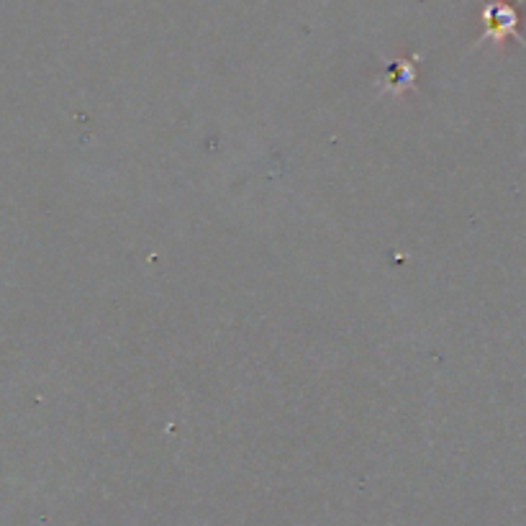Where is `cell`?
<instances>
[{"instance_id": "cell-2", "label": "cell", "mask_w": 526, "mask_h": 526, "mask_svg": "<svg viewBox=\"0 0 526 526\" xmlns=\"http://www.w3.org/2000/svg\"><path fill=\"white\" fill-rule=\"evenodd\" d=\"M416 62L419 57H406V60H398L396 65L391 67V75H385V90H391V93L403 95L406 90H411L416 85Z\"/></svg>"}, {"instance_id": "cell-1", "label": "cell", "mask_w": 526, "mask_h": 526, "mask_svg": "<svg viewBox=\"0 0 526 526\" xmlns=\"http://www.w3.org/2000/svg\"><path fill=\"white\" fill-rule=\"evenodd\" d=\"M483 21H485V36L491 42H506L509 36H516V26H519V11L511 6L509 0H485L483 6Z\"/></svg>"}]
</instances>
